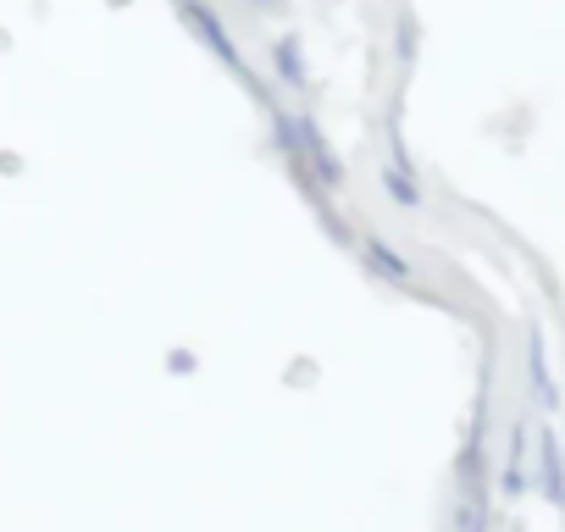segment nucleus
Masks as SVG:
<instances>
[{
    "instance_id": "1",
    "label": "nucleus",
    "mask_w": 565,
    "mask_h": 532,
    "mask_svg": "<svg viewBox=\"0 0 565 532\" xmlns=\"http://www.w3.org/2000/svg\"><path fill=\"white\" fill-rule=\"evenodd\" d=\"M271 123H277V145L289 150V161H295V172H300V183H306V189L328 194V189H339V183H344V161L333 156V145L322 139V128H317V123L282 117V111H271Z\"/></svg>"
},
{
    "instance_id": "7",
    "label": "nucleus",
    "mask_w": 565,
    "mask_h": 532,
    "mask_svg": "<svg viewBox=\"0 0 565 532\" xmlns=\"http://www.w3.org/2000/svg\"><path fill=\"white\" fill-rule=\"evenodd\" d=\"M249 7H277V0H249Z\"/></svg>"
},
{
    "instance_id": "4",
    "label": "nucleus",
    "mask_w": 565,
    "mask_h": 532,
    "mask_svg": "<svg viewBox=\"0 0 565 532\" xmlns=\"http://www.w3.org/2000/svg\"><path fill=\"white\" fill-rule=\"evenodd\" d=\"M383 178H388V194H394L399 205H416V200H422V189H416V178H411V167H405V156H399V150H394V161H388V172H383Z\"/></svg>"
},
{
    "instance_id": "5",
    "label": "nucleus",
    "mask_w": 565,
    "mask_h": 532,
    "mask_svg": "<svg viewBox=\"0 0 565 532\" xmlns=\"http://www.w3.org/2000/svg\"><path fill=\"white\" fill-rule=\"evenodd\" d=\"M543 493L559 499V449H554V438H543Z\"/></svg>"
},
{
    "instance_id": "3",
    "label": "nucleus",
    "mask_w": 565,
    "mask_h": 532,
    "mask_svg": "<svg viewBox=\"0 0 565 532\" xmlns=\"http://www.w3.org/2000/svg\"><path fill=\"white\" fill-rule=\"evenodd\" d=\"M366 260L377 266L383 278H394V284H405V278H411V260H405V255H394L383 238H366Z\"/></svg>"
},
{
    "instance_id": "6",
    "label": "nucleus",
    "mask_w": 565,
    "mask_h": 532,
    "mask_svg": "<svg viewBox=\"0 0 565 532\" xmlns=\"http://www.w3.org/2000/svg\"><path fill=\"white\" fill-rule=\"evenodd\" d=\"M277 62H282V73H289L295 84H306V78H300V56H295V40H282V45H277Z\"/></svg>"
},
{
    "instance_id": "2",
    "label": "nucleus",
    "mask_w": 565,
    "mask_h": 532,
    "mask_svg": "<svg viewBox=\"0 0 565 532\" xmlns=\"http://www.w3.org/2000/svg\"><path fill=\"white\" fill-rule=\"evenodd\" d=\"M172 7H178V18L189 23V34H194V40H200V45H205V51H211V56H216V62H222L227 73H238V78H244V84L255 89V78H249V67H244V56H238L233 34H227V29L216 23V12L205 7V0H172Z\"/></svg>"
}]
</instances>
